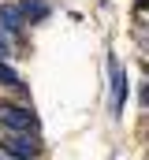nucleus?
<instances>
[{"label": "nucleus", "mask_w": 149, "mask_h": 160, "mask_svg": "<svg viewBox=\"0 0 149 160\" xmlns=\"http://www.w3.org/2000/svg\"><path fill=\"white\" fill-rule=\"evenodd\" d=\"M0 123L11 130V134H30L34 138L37 130V119L30 108H19V104H0Z\"/></svg>", "instance_id": "nucleus-1"}, {"label": "nucleus", "mask_w": 149, "mask_h": 160, "mask_svg": "<svg viewBox=\"0 0 149 160\" xmlns=\"http://www.w3.org/2000/svg\"><path fill=\"white\" fill-rule=\"evenodd\" d=\"M108 78H112V116H119L127 101V71L116 56H108Z\"/></svg>", "instance_id": "nucleus-2"}, {"label": "nucleus", "mask_w": 149, "mask_h": 160, "mask_svg": "<svg viewBox=\"0 0 149 160\" xmlns=\"http://www.w3.org/2000/svg\"><path fill=\"white\" fill-rule=\"evenodd\" d=\"M0 149L11 153L15 160H34L37 157V142L30 134H4V138H0Z\"/></svg>", "instance_id": "nucleus-3"}, {"label": "nucleus", "mask_w": 149, "mask_h": 160, "mask_svg": "<svg viewBox=\"0 0 149 160\" xmlns=\"http://www.w3.org/2000/svg\"><path fill=\"white\" fill-rule=\"evenodd\" d=\"M0 30L15 41L23 30V15H19V4H0Z\"/></svg>", "instance_id": "nucleus-4"}, {"label": "nucleus", "mask_w": 149, "mask_h": 160, "mask_svg": "<svg viewBox=\"0 0 149 160\" xmlns=\"http://www.w3.org/2000/svg\"><path fill=\"white\" fill-rule=\"evenodd\" d=\"M49 11H52V8H49L45 0H23V4H19L23 22H45V19H49Z\"/></svg>", "instance_id": "nucleus-5"}, {"label": "nucleus", "mask_w": 149, "mask_h": 160, "mask_svg": "<svg viewBox=\"0 0 149 160\" xmlns=\"http://www.w3.org/2000/svg\"><path fill=\"white\" fill-rule=\"evenodd\" d=\"M0 82H4V86H23V78H19V75H15L4 60H0Z\"/></svg>", "instance_id": "nucleus-6"}, {"label": "nucleus", "mask_w": 149, "mask_h": 160, "mask_svg": "<svg viewBox=\"0 0 149 160\" xmlns=\"http://www.w3.org/2000/svg\"><path fill=\"white\" fill-rule=\"evenodd\" d=\"M8 48H11V38H8V34H4V30H0V60H4V56H8Z\"/></svg>", "instance_id": "nucleus-7"}]
</instances>
